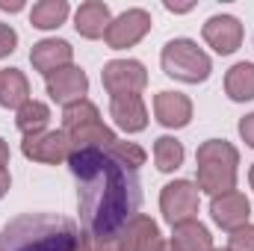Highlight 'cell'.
Returning <instances> with one entry per match:
<instances>
[{"label": "cell", "mask_w": 254, "mask_h": 251, "mask_svg": "<svg viewBox=\"0 0 254 251\" xmlns=\"http://www.w3.org/2000/svg\"><path fill=\"white\" fill-rule=\"evenodd\" d=\"M71 175L77 178V204L89 237L122 234L139 213V181L136 172L122 169L107 151L83 148L68 157Z\"/></svg>", "instance_id": "cell-1"}, {"label": "cell", "mask_w": 254, "mask_h": 251, "mask_svg": "<svg viewBox=\"0 0 254 251\" xmlns=\"http://www.w3.org/2000/svg\"><path fill=\"white\" fill-rule=\"evenodd\" d=\"M0 251H92V237L57 213H21L0 231Z\"/></svg>", "instance_id": "cell-2"}, {"label": "cell", "mask_w": 254, "mask_h": 251, "mask_svg": "<svg viewBox=\"0 0 254 251\" xmlns=\"http://www.w3.org/2000/svg\"><path fill=\"white\" fill-rule=\"evenodd\" d=\"M240 151L228 139H207L195 151V187L198 192L216 198L237 189Z\"/></svg>", "instance_id": "cell-3"}, {"label": "cell", "mask_w": 254, "mask_h": 251, "mask_svg": "<svg viewBox=\"0 0 254 251\" xmlns=\"http://www.w3.org/2000/svg\"><path fill=\"white\" fill-rule=\"evenodd\" d=\"M160 65H163L166 77H172L178 83H190V86L210 80V74H213V60L207 57V51L198 48V42L184 39V36L163 45Z\"/></svg>", "instance_id": "cell-4"}, {"label": "cell", "mask_w": 254, "mask_h": 251, "mask_svg": "<svg viewBox=\"0 0 254 251\" xmlns=\"http://www.w3.org/2000/svg\"><path fill=\"white\" fill-rule=\"evenodd\" d=\"M198 207H201V192L195 181L178 178L160 189V213L172 228L181 222H192L198 216Z\"/></svg>", "instance_id": "cell-5"}, {"label": "cell", "mask_w": 254, "mask_h": 251, "mask_svg": "<svg viewBox=\"0 0 254 251\" xmlns=\"http://www.w3.org/2000/svg\"><path fill=\"white\" fill-rule=\"evenodd\" d=\"M151 24H154V21H151V12L133 6V9H127V12H122V15L113 18V24H110L107 36H104V42H107L110 51L136 48V45L151 33Z\"/></svg>", "instance_id": "cell-6"}, {"label": "cell", "mask_w": 254, "mask_h": 251, "mask_svg": "<svg viewBox=\"0 0 254 251\" xmlns=\"http://www.w3.org/2000/svg\"><path fill=\"white\" fill-rule=\"evenodd\" d=\"M101 83H104L110 98L139 95L148 86V71L139 60H110L101 71Z\"/></svg>", "instance_id": "cell-7"}, {"label": "cell", "mask_w": 254, "mask_h": 251, "mask_svg": "<svg viewBox=\"0 0 254 251\" xmlns=\"http://www.w3.org/2000/svg\"><path fill=\"white\" fill-rule=\"evenodd\" d=\"M21 154L30 163L63 166V163H68V157H71V142H68L65 130H42L36 136H24Z\"/></svg>", "instance_id": "cell-8"}, {"label": "cell", "mask_w": 254, "mask_h": 251, "mask_svg": "<svg viewBox=\"0 0 254 251\" xmlns=\"http://www.w3.org/2000/svg\"><path fill=\"white\" fill-rule=\"evenodd\" d=\"M201 36H204V42H207L219 57H231V54L240 51L246 30H243V21H240L237 15H225V12H222V15H213V18L204 21Z\"/></svg>", "instance_id": "cell-9"}, {"label": "cell", "mask_w": 254, "mask_h": 251, "mask_svg": "<svg viewBox=\"0 0 254 251\" xmlns=\"http://www.w3.org/2000/svg\"><path fill=\"white\" fill-rule=\"evenodd\" d=\"M210 219H213L216 228H222L228 234L237 231V228H243V225H249V219H252V201H249V195L240 192V189L216 195L210 201Z\"/></svg>", "instance_id": "cell-10"}, {"label": "cell", "mask_w": 254, "mask_h": 251, "mask_svg": "<svg viewBox=\"0 0 254 251\" xmlns=\"http://www.w3.org/2000/svg\"><path fill=\"white\" fill-rule=\"evenodd\" d=\"M45 89H48L51 101L60 104L65 110V107H71L77 101H86V95H89V77H86V71L80 65H68V68L51 74L45 80Z\"/></svg>", "instance_id": "cell-11"}, {"label": "cell", "mask_w": 254, "mask_h": 251, "mask_svg": "<svg viewBox=\"0 0 254 251\" xmlns=\"http://www.w3.org/2000/svg\"><path fill=\"white\" fill-rule=\"evenodd\" d=\"M192 113H195V107H192L190 95H184V92L163 89V92L154 95V116H157V122L166 130H184V127H190Z\"/></svg>", "instance_id": "cell-12"}, {"label": "cell", "mask_w": 254, "mask_h": 251, "mask_svg": "<svg viewBox=\"0 0 254 251\" xmlns=\"http://www.w3.org/2000/svg\"><path fill=\"white\" fill-rule=\"evenodd\" d=\"M30 65H33V71H39L48 80L51 74L74 65V48L65 39H42L30 51Z\"/></svg>", "instance_id": "cell-13"}, {"label": "cell", "mask_w": 254, "mask_h": 251, "mask_svg": "<svg viewBox=\"0 0 254 251\" xmlns=\"http://www.w3.org/2000/svg\"><path fill=\"white\" fill-rule=\"evenodd\" d=\"M110 24H113V12H110V6L104 0H86L74 12V30L83 39H89V42L104 39L107 30H110Z\"/></svg>", "instance_id": "cell-14"}, {"label": "cell", "mask_w": 254, "mask_h": 251, "mask_svg": "<svg viewBox=\"0 0 254 251\" xmlns=\"http://www.w3.org/2000/svg\"><path fill=\"white\" fill-rule=\"evenodd\" d=\"M110 119L125 133H142L148 127V107L142 95H119L110 98Z\"/></svg>", "instance_id": "cell-15"}, {"label": "cell", "mask_w": 254, "mask_h": 251, "mask_svg": "<svg viewBox=\"0 0 254 251\" xmlns=\"http://www.w3.org/2000/svg\"><path fill=\"white\" fill-rule=\"evenodd\" d=\"M125 246H127V251H163L166 249V240L160 234V225L151 216L136 213L125 225Z\"/></svg>", "instance_id": "cell-16"}, {"label": "cell", "mask_w": 254, "mask_h": 251, "mask_svg": "<svg viewBox=\"0 0 254 251\" xmlns=\"http://www.w3.org/2000/svg\"><path fill=\"white\" fill-rule=\"evenodd\" d=\"M65 136H68V142H71V151H83V148L107 151L113 142H119L116 130H113V127H107L101 119H95V122H89V125L74 127V130H68Z\"/></svg>", "instance_id": "cell-17"}, {"label": "cell", "mask_w": 254, "mask_h": 251, "mask_svg": "<svg viewBox=\"0 0 254 251\" xmlns=\"http://www.w3.org/2000/svg\"><path fill=\"white\" fill-rule=\"evenodd\" d=\"M169 246H172V251H213V237H210L207 225L192 219V222H181L172 228Z\"/></svg>", "instance_id": "cell-18"}, {"label": "cell", "mask_w": 254, "mask_h": 251, "mask_svg": "<svg viewBox=\"0 0 254 251\" xmlns=\"http://www.w3.org/2000/svg\"><path fill=\"white\" fill-rule=\"evenodd\" d=\"M30 101V80L21 68H0V107L21 110Z\"/></svg>", "instance_id": "cell-19"}, {"label": "cell", "mask_w": 254, "mask_h": 251, "mask_svg": "<svg viewBox=\"0 0 254 251\" xmlns=\"http://www.w3.org/2000/svg\"><path fill=\"white\" fill-rule=\"evenodd\" d=\"M225 95L234 104L254 101V63H237L225 74Z\"/></svg>", "instance_id": "cell-20"}, {"label": "cell", "mask_w": 254, "mask_h": 251, "mask_svg": "<svg viewBox=\"0 0 254 251\" xmlns=\"http://www.w3.org/2000/svg\"><path fill=\"white\" fill-rule=\"evenodd\" d=\"M71 15V6L68 0H39L33 3L30 9V24L42 33H51V30H60Z\"/></svg>", "instance_id": "cell-21"}, {"label": "cell", "mask_w": 254, "mask_h": 251, "mask_svg": "<svg viewBox=\"0 0 254 251\" xmlns=\"http://www.w3.org/2000/svg\"><path fill=\"white\" fill-rule=\"evenodd\" d=\"M187 160V151H184V142L175 139V136H160L154 139V166L157 172L163 175H175Z\"/></svg>", "instance_id": "cell-22"}, {"label": "cell", "mask_w": 254, "mask_h": 251, "mask_svg": "<svg viewBox=\"0 0 254 251\" xmlns=\"http://www.w3.org/2000/svg\"><path fill=\"white\" fill-rule=\"evenodd\" d=\"M48 122H51V107L45 101H36L30 98L18 113H15V127L24 133V136H36L42 130H48Z\"/></svg>", "instance_id": "cell-23"}, {"label": "cell", "mask_w": 254, "mask_h": 251, "mask_svg": "<svg viewBox=\"0 0 254 251\" xmlns=\"http://www.w3.org/2000/svg\"><path fill=\"white\" fill-rule=\"evenodd\" d=\"M107 154H110V160H116V163H119L122 169H127V172H139V169L145 166V160H148L145 148L136 145V142H127V139L113 142V145L107 148Z\"/></svg>", "instance_id": "cell-24"}, {"label": "cell", "mask_w": 254, "mask_h": 251, "mask_svg": "<svg viewBox=\"0 0 254 251\" xmlns=\"http://www.w3.org/2000/svg\"><path fill=\"white\" fill-rule=\"evenodd\" d=\"M95 119H101V110L86 98V101H77V104H71V107H65L63 110V130H74V127L80 125H89V122H95Z\"/></svg>", "instance_id": "cell-25"}, {"label": "cell", "mask_w": 254, "mask_h": 251, "mask_svg": "<svg viewBox=\"0 0 254 251\" xmlns=\"http://www.w3.org/2000/svg\"><path fill=\"white\" fill-rule=\"evenodd\" d=\"M228 251H254V225H243L237 231H231L228 237Z\"/></svg>", "instance_id": "cell-26"}, {"label": "cell", "mask_w": 254, "mask_h": 251, "mask_svg": "<svg viewBox=\"0 0 254 251\" xmlns=\"http://www.w3.org/2000/svg\"><path fill=\"white\" fill-rule=\"evenodd\" d=\"M92 251H127L125 231L122 234H107V237H92Z\"/></svg>", "instance_id": "cell-27"}, {"label": "cell", "mask_w": 254, "mask_h": 251, "mask_svg": "<svg viewBox=\"0 0 254 251\" xmlns=\"http://www.w3.org/2000/svg\"><path fill=\"white\" fill-rule=\"evenodd\" d=\"M15 48H18V33H15V27L0 21V60L12 57V54H15Z\"/></svg>", "instance_id": "cell-28"}, {"label": "cell", "mask_w": 254, "mask_h": 251, "mask_svg": "<svg viewBox=\"0 0 254 251\" xmlns=\"http://www.w3.org/2000/svg\"><path fill=\"white\" fill-rule=\"evenodd\" d=\"M237 130H240V139H243V142L254 151V113L243 116V119H240V125H237Z\"/></svg>", "instance_id": "cell-29"}, {"label": "cell", "mask_w": 254, "mask_h": 251, "mask_svg": "<svg viewBox=\"0 0 254 251\" xmlns=\"http://www.w3.org/2000/svg\"><path fill=\"white\" fill-rule=\"evenodd\" d=\"M9 189H12V175H9V169H0V201L6 198Z\"/></svg>", "instance_id": "cell-30"}, {"label": "cell", "mask_w": 254, "mask_h": 251, "mask_svg": "<svg viewBox=\"0 0 254 251\" xmlns=\"http://www.w3.org/2000/svg\"><path fill=\"white\" fill-rule=\"evenodd\" d=\"M9 160H12V151H9V142L0 136V169H6L9 166Z\"/></svg>", "instance_id": "cell-31"}, {"label": "cell", "mask_w": 254, "mask_h": 251, "mask_svg": "<svg viewBox=\"0 0 254 251\" xmlns=\"http://www.w3.org/2000/svg\"><path fill=\"white\" fill-rule=\"evenodd\" d=\"M24 3L21 0H0V12H21Z\"/></svg>", "instance_id": "cell-32"}, {"label": "cell", "mask_w": 254, "mask_h": 251, "mask_svg": "<svg viewBox=\"0 0 254 251\" xmlns=\"http://www.w3.org/2000/svg\"><path fill=\"white\" fill-rule=\"evenodd\" d=\"M166 9H169V12H190L192 6H175V3H166Z\"/></svg>", "instance_id": "cell-33"}, {"label": "cell", "mask_w": 254, "mask_h": 251, "mask_svg": "<svg viewBox=\"0 0 254 251\" xmlns=\"http://www.w3.org/2000/svg\"><path fill=\"white\" fill-rule=\"evenodd\" d=\"M249 184H252V189H254V163H252V169H249Z\"/></svg>", "instance_id": "cell-34"}, {"label": "cell", "mask_w": 254, "mask_h": 251, "mask_svg": "<svg viewBox=\"0 0 254 251\" xmlns=\"http://www.w3.org/2000/svg\"><path fill=\"white\" fill-rule=\"evenodd\" d=\"M213 251H228V249H213Z\"/></svg>", "instance_id": "cell-35"}]
</instances>
